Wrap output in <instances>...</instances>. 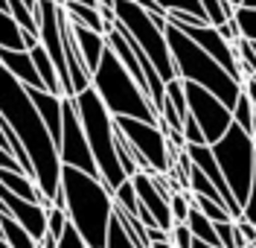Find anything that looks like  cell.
I'll use <instances>...</instances> for the list:
<instances>
[{"mask_svg":"<svg viewBox=\"0 0 256 248\" xmlns=\"http://www.w3.org/2000/svg\"><path fill=\"white\" fill-rule=\"evenodd\" d=\"M0 117L15 129L20 143L26 149L32 161V172L35 181L44 190L50 201H56L58 190H62V158H58V146L52 143L44 120L38 114L35 102H32L26 85L18 76H12L6 67L0 65Z\"/></svg>","mask_w":256,"mask_h":248,"instance_id":"cell-1","label":"cell"},{"mask_svg":"<svg viewBox=\"0 0 256 248\" xmlns=\"http://www.w3.org/2000/svg\"><path fill=\"white\" fill-rule=\"evenodd\" d=\"M52 204L67 210L70 225L88 248H105L108 222L114 216V190L99 175L62 164V190Z\"/></svg>","mask_w":256,"mask_h":248,"instance_id":"cell-2","label":"cell"},{"mask_svg":"<svg viewBox=\"0 0 256 248\" xmlns=\"http://www.w3.org/2000/svg\"><path fill=\"white\" fill-rule=\"evenodd\" d=\"M166 41H169V53H172V65H175L178 79H186V82H195L212 91L230 108L236 105L244 85L239 79H233L207 50L198 47L178 24H169V21H166Z\"/></svg>","mask_w":256,"mask_h":248,"instance_id":"cell-3","label":"cell"},{"mask_svg":"<svg viewBox=\"0 0 256 248\" xmlns=\"http://www.w3.org/2000/svg\"><path fill=\"white\" fill-rule=\"evenodd\" d=\"M90 85L114 117H137V120H148V123L160 120L148 94L137 85V79L126 70V65L120 62V56L111 47H105L94 76H90Z\"/></svg>","mask_w":256,"mask_h":248,"instance_id":"cell-4","label":"cell"},{"mask_svg":"<svg viewBox=\"0 0 256 248\" xmlns=\"http://www.w3.org/2000/svg\"><path fill=\"white\" fill-rule=\"evenodd\" d=\"M76 111H79V120H82V129L88 134V143H90V152H94V161H96V169H99V178L108 184V187H120L126 181V169L116 158V143H114V132H116V123H114V114L105 108L102 97L90 88L79 91L76 97Z\"/></svg>","mask_w":256,"mask_h":248,"instance_id":"cell-5","label":"cell"},{"mask_svg":"<svg viewBox=\"0 0 256 248\" xmlns=\"http://www.w3.org/2000/svg\"><path fill=\"white\" fill-rule=\"evenodd\" d=\"M114 15H116L114 27H120L143 47V53L163 76V82L175 79V65H172V53L166 41V18L152 15L137 0H114Z\"/></svg>","mask_w":256,"mask_h":248,"instance_id":"cell-6","label":"cell"},{"mask_svg":"<svg viewBox=\"0 0 256 248\" xmlns=\"http://www.w3.org/2000/svg\"><path fill=\"white\" fill-rule=\"evenodd\" d=\"M212 155L222 166V175L227 187L233 190V196L239 204L248 201L250 181H254V166H256V137L244 132L239 123L233 120V126L212 143Z\"/></svg>","mask_w":256,"mask_h":248,"instance_id":"cell-7","label":"cell"},{"mask_svg":"<svg viewBox=\"0 0 256 248\" xmlns=\"http://www.w3.org/2000/svg\"><path fill=\"white\" fill-rule=\"evenodd\" d=\"M114 123L122 129L134 152L148 161L152 172L172 169L175 161L169 158V140H166V132L160 129V123H148V120H137V117H114Z\"/></svg>","mask_w":256,"mask_h":248,"instance_id":"cell-8","label":"cell"},{"mask_svg":"<svg viewBox=\"0 0 256 248\" xmlns=\"http://www.w3.org/2000/svg\"><path fill=\"white\" fill-rule=\"evenodd\" d=\"M184 91H186L190 114L198 120V126L204 132V140L212 146L233 126V108L224 105L212 91H207V88H201V85H195V82H186V79H184Z\"/></svg>","mask_w":256,"mask_h":248,"instance_id":"cell-9","label":"cell"},{"mask_svg":"<svg viewBox=\"0 0 256 248\" xmlns=\"http://www.w3.org/2000/svg\"><path fill=\"white\" fill-rule=\"evenodd\" d=\"M58 158L67 166H76V169H84L90 175H99L94 152H90V143H88V134L82 129V120H79V111H76L73 97L62 99V143H58Z\"/></svg>","mask_w":256,"mask_h":248,"instance_id":"cell-10","label":"cell"},{"mask_svg":"<svg viewBox=\"0 0 256 248\" xmlns=\"http://www.w3.org/2000/svg\"><path fill=\"white\" fill-rule=\"evenodd\" d=\"M184 33L190 35L192 41L198 44V47H204L218 62V65L233 76V79H239L244 85V73H242V65H239V56H236V47L218 33V27H212L207 21H201V24H186V27H180Z\"/></svg>","mask_w":256,"mask_h":248,"instance_id":"cell-11","label":"cell"},{"mask_svg":"<svg viewBox=\"0 0 256 248\" xmlns=\"http://www.w3.org/2000/svg\"><path fill=\"white\" fill-rule=\"evenodd\" d=\"M131 181H134V190H137L140 204L154 216V222H158L163 231H172V225H175V219H172V207H169V198L163 196L160 187L154 184V172H143V169H137V172L131 175Z\"/></svg>","mask_w":256,"mask_h":248,"instance_id":"cell-12","label":"cell"},{"mask_svg":"<svg viewBox=\"0 0 256 248\" xmlns=\"http://www.w3.org/2000/svg\"><path fill=\"white\" fill-rule=\"evenodd\" d=\"M30 91L32 102H35V108H38V114L44 120V126H47L50 137H52V143L58 146L62 143V94H52L47 88H26Z\"/></svg>","mask_w":256,"mask_h":248,"instance_id":"cell-13","label":"cell"},{"mask_svg":"<svg viewBox=\"0 0 256 248\" xmlns=\"http://www.w3.org/2000/svg\"><path fill=\"white\" fill-rule=\"evenodd\" d=\"M0 65L6 67L12 76H18L26 88H44L38 70H35V62H32L30 50H12V47H0Z\"/></svg>","mask_w":256,"mask_h":248,"instance_id":"cell-14","label":"cell"},{"mask_svg":"<svg viewBox=\"0 0 256 248\" xmlns=\"http://www.w3.org/2000/svg\"><path fill=\"white\" fill-rule=\"evenodd\" d=\"M67 21H70V18H67ZM70 30H73V38H76V44H79V50H82L84 65H88L90 76H94L96 65H99L105 47H108V38H105V33H96V30L84 27V24H76V21H70Z\"/></svg>","mask_w":256,"mask_h":248,"instance_id":"cell-15","label":"cell"},{"mask_svg":"<svg viewBox=\"0 0 256 248\" xmlns=\"http://www.w3.org/2000/svg\"><path fill=\"white\" fill-rule=\"evenodd\" d=\"M0 181L6 184L15 196L20 198H30V201H38V204H52L47 196H44V190L38 187V181L32 178L30 172H24V169H0Z\"/></svg>","mask_w":256,"mask_h":248,"instance_id":"cell-16","label":"cell"},{"mask_svg":"<svg viewBox=\"0 0 256 248\" xmlns=\"http://www.w3.org/2000/svg\"><path fill=\"white\" fill-rule=\"evenodd\" d=\"M64 15L70 18V21H76V24H84V27H90L96 33H108L114 24H108L102 12H99V6H84V3H73V0H64Z\"/></svg>","mask_w":256,"mask_h":248,"instance_id":"cell-17","label":"cell"},{"mask_svg":"<svg viewBox=\"0 0 256 248\" xmlns=\"http://www.w3.org/2000/svg\"><path fill=\"white\" fill-rule=\"evenodd\" d=\"M30 56H32V62H35V70H38V76H41L44 88H47V91H52V94H62V97H64L62 79H58V70H56V65H52L50 53L41 47V41H38L35 47H30Z\"/></svg>","mask_w":256,"mask_h":248,"instance_id":"cell-18","label":"cell"},{"mask_svg":"<svg viewBox=\"0 0 256 248\" xmlns=\"http://www.w3.org/2000/svg\"><path fill=\"white\" fill-rule=\"evenodd\" d=\"M0 47H12V50H26L24 47V27L18 24L9 9L0 6Z\"/></svg>","mask_w":256,"mask_h":248,"instance_id":"cell-19","label":"cell"},{"mask_svg":"<svg viewBox=\"0 0 256 248\" xmlns=\"http://www.w3.org/2000/svg\"><path fill=\"white\" fill-rule=\"evenodd\" d=\"M186 225H190V231H192L195 239H201V242H207V245H218V236H216V225H212V219H207L195 204L190 207Z\"/></svg>","mask_w":256,"mask_h":248,"instance_id":"cell-20","label":"cell"},{"mask_svg":"<svg viewBox=\"0 0 256 248\" xmlns=\"http://www.w3.org/2000/svg\"><path fill=\"white\" fill-rule=\"evenodd\" d=\"M233 120L239 123L244 132L254 134V129H256V108H254V102H250V97H248L244 88H242L239 99H236V105H233Z\"/></svg>","mask_w":256,"mask_h":248,"instance_id":"cell-21","label":"cell"},{"mask_svg":"<svg viewBox=\"0 0 256 248\" xmlns=\"http://www.w3.org/2000/svg\"><path fill=\"white\" fill-rule=\"evenodd\" d=\"M105 248H137L134 242V236L122 228V222L111 216V222H108V236H105Z\"/></svg>","mask_w":256,"mask_h":248,"instance_id":"cell-22","label":"cell"},{"mask_svg":"<svg viewBox=\"0 0 256 248\" xmlns=\"http://www.w3.org/2000/svg\"><path fill=\"white\" fill-rule=\"evenodd\" d=\"M201 3V9H204V15H207V21L212 24V27H218V24H224L227 18H233V6H230V0H198Z\"/></svg>","mask_w":256,"mask_h":248,"instance_id":"cell-23","label":"cell"},{"mask_svg":"<svg viewBox=\"0 0 256 248\" xmlns=\"http://www.w3.org/2000/svg\"><path fill=\"white\" fill-rule=\"evenodd\" d=\"M233 47H236V56H239V65H242L244 79H248V76H256V47H254V41H248V38L242 35Z\"/></svg>","mask_w":256,"mask_h":248,"instance_id":"cell-24","label":"cell"},{"mask_svg":"<svg viewBox=\"0 0 256 248\" xmlns=\"http://www.w3.org/2000/svg\"><path fill=\"white\" fill-rule=\"evenodd\" d=\"M114 201H116V204H122V207L131 210V213H137L140 198H137V190H134V181H131V178H126L120 187H114Z\"/></svg>","mask_w":256,"mask_h":248,"instance_id":"cell-25","label":"cell"},{"mask_svg":"<svg viewBox=\"0 0 256 248\" xmlns=\"http://www.w3.org/2000/svg\"><path fill=\"white\" fill-rule=\"evenodd\" d=\"M236 24H239V33L248 38V41H254L256 44V9H248V6H236Z\"/></svg>","mask_w":256,"mask_h":248,"instance_id":"cell-26","label":"cell"},{"mask_svg":"<svg viewBox=\"0 0 256 248\" xmlns=\"http://www.w3.org/2000/svg\"><path fill=\"white\" fill-rule=\"evenodd\" d=\"M169 207H172V219H175V222H186L190 207H192V193H186V190H175V193L169 196Z\"/></svg>","mask_w":256,"mask_h":248,"instance_id":"cell-27","label":"cell"},{"mask_svg":"<svg viewBox=\"0 0 256 248\" xmlns=\"http://www.w3.org/2000/svg\"><path fill=\"white\" fill-rule=\"evenodd\" d=\"M163 12H175V9H180V12H195V15H201L204 21H207V15H204V9H201V3L198 0H154Z\"/></svg>","mask_w":256,"mask_h":248,"instance_id":"cell-28","label":"cell"},{"mask_svg":"<svg viewBox=\"0 0 256 248\" xmlns=\"http://www.w3.org/2000/svg\"><path fill=\"white\" fill-rule=\"evenodd\" d=\"M212 225H216L218 245H222V248H236V219H227V222H212Z\"/></svg>","mask_w":256,"mask_h":248,"instance_id":"cell-29","label":"cell"},{"mask_svg":"<svg viewBox=\"0 0 256 248\" xmlns=\"http://www.w3.org/2000/svg\"><path fill=\"white\" fill-rule=\"evenodd\" d=\"M169 239H172V245L175 248H192V242H195V236H192V231H190L186 222H175L172 231H169Z\"/></svg>","mask_w":256,"mask_h":248,"instance_id":"cell-30","label":"cell"},{"mask_svg":"<svg viewBox=\"0 0 256 248\" xmlns=\"http://www.w3.org/2000/svg\"><path fill=\"white\" fill-rule=\"evenodd\" d=\"M180 132H184V140H186V143H207L201 126H198V120H195L192 114L184 117V129H180Z\"/></svg>","mask_w":256,"mask_h":248,"instance_id":"cell-31","label":"cell"},{"mask_svg":"<svg viewBox=\"0 0 256 248\" xmlns=\"http://www.w3.org/2000/svg\"><path fill=\"white\" fill-rule=\"evenodd\" d=\"M242 216L248 222L256 225V166H254V181H250V193H248V201L242 204Z\"/></svg>","mask_w":256,"mask_h":248,"instance_id":"cell-32","label":"cell"},{"mask_svg":"<svg viewBox=\"0 0 256 248\" xmlns=\"http://www.w3.org/2000/svg\"><path fill=\"white\" fill-rule=\"evenodd\" d=\"M58 248H88V245H84V239L79 236V231H76L73 225H67L64 236L58 239Z\"/></svg>","mask_w":256,"mask_h":248,"instance_id":"cell-33","label":"cell"},{"mask_svg":"<svg viewBox=\"0 0 256 248\" xmlns=\"http://www.w3.org/2000/svg\"><path fill=\"white\" fill-rule=\"evenodd\" d=\"M218 33H222L224 38L230 41V44H236V41L242 38V33H239V24H236V18H227L224 24H218Z\"/></svg>","mask_w":256,"mask_h":248,"instance_id":"cell-34","label":"cell"},{"mask_svg":"<svg viewBox=\"0 0 256 248\" xmlns=\"http://www.w3.org/2000/svg\"><path fill=\"white\" fill-rule=\"evenodd\" d=\"M0 169H24V166L18 164V158L9 152V149L0 146ZM24 172H26V169H24Z\"/></svg>","mask_w":256,"mask_h":248,"instance_id":"cell-35","label":"cell"},{"mask_svg":"<svg viewBox=\"0 0 256 248\" xmlns=\"http://www.w3.org/2000/svg\"><path fill=\"white\" fill-rule=\"evenodd\" d=\"M148 248H175L172 239H158V242H148Z\"/></svg>","mask_w":256,"mask_h":248,"instance_id":"cell-36","label":"cell"},{"mask_svg":"<svg viewBox=\"0 0 256 248\" xmlns=\"http://www.w3.org/2000/svg\"><path fill=\"white\" fill-rule=\"evenodd\" d=\"M192 248H222V245H207V242H201V239H195V242H192Z\"/></svg>","mask_w":256,"mask_h":248,"instance_id":"cell-37","label":"cell"},{"mask_svg":"<svg viewBox=\"0 0 256 248\" xmlns=\"http://www.w3.org/2000/svg\"><path fill=\"white\" fill-rule=\"evenodd\" d=\"M26 6H30L32 12H35V15H38V0H26Z\"/></svg>","mask_w":256,"mask_h":248,"instance_id":"cell-38","label":"cell"},{"mask_svg":"<svg viewBox=\"0 0 256 248\" xmlns=\"http://www.w3.org/2000/svg\"><path fill=\"white\" fill-rule=\"evenodd\" d=\"M242 6H248V9H256V0H242Z\"/></svg>","mask_w":256,"mask_h":248,"instance_id":"cell-39","label":"cell"},{"mask_svg":"<svg viewBox=\"0 0 256 248\" xmlns=\"http://www.w3.org/2000/svg\"><path fill=\"white\" fill-rule=\"evenodd\" d=\"M0 248H12V245H9V242H6V239H3V236H0Z\"/></svg>","mask_w":256,"mask_h":248,"instance_id":"cell-40","label":"cell"},{"mask_svg":"<svg viewBox=\"0 0 256 248\" xmlns=\"http://www.w3.org/2000/svg\"><path fill=\"white\" fill-rule=\"evenodd\" d=\"M230 6H233V9H236V6H242V0H230Z\"/></svg>","mask_w":256,"mask_h":248,"instance_id":"cell-41","label":"cell"},{"mask_svg":"<svg viewBox=\"0 0 256 248\" xmlns=\"http://www.w3.org/2000/svg\"><path fill=\"white\" fill-rule=\"evenodd\" d=\"M0 6H3V9H6V0H0Z\"/></svg>","mask_w":256,"mask_h":248,"instance_id":"cell-42","label":"cell"},{"mask_svg":"<svg viewBox=\"0 0 256 248\" xmlns=\"http://www.w3.org/2000/svg\"><path fill=\"white\" fill-rule=\"evenodd\" d=\"M254 248H256V242H254Z\"/></svg>","mask_w":256,"mask_h":248,"instance_id":"cell-43","label":"cell"},{"mask_svg":"<svg viewBox=\"0 0 256 248\" xmlns=\"http://www.w3.org/2000/svg\"><path fill=\"white\" fill-rule=\"evenodd\" d=\"M254 47H256V44H254Z\"/></svg>","mask_w":256,"mask_h":248,"instance_id":"cell-44","label":"cell"}]
</instances>
